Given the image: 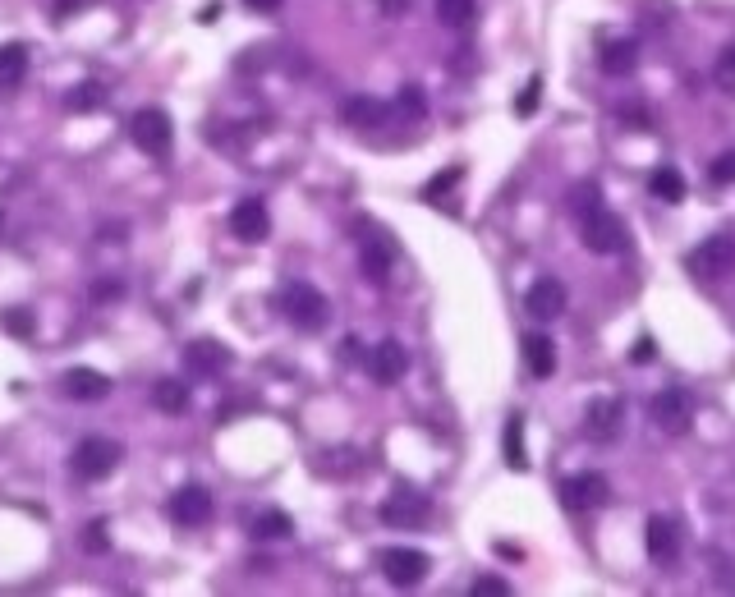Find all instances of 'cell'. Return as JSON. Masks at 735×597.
Instances as JSON below:
<instances>
[{
  "instance_id": "obj_1",
  "label": "cell",
  "mask_w": 735,
  "mask_h": 597,
  "mask_svg": "<svg viewBox=\"0 0 735 597\" xmlns=\"http://www.w3.org/2000/svg\"><path fill=\"white\" fill-rule=\"evenodd\" d=\"M281 313H285V322H290L294 331H308V336H317V331L327 327L331 322V304H327V294L317 290V285H308V281H290V285H281Z\"/></svg>"
},
{
  "instance_id": "obj_2",
  "label": "cell",
  "mask_w": 735,
  "mask_h": 597,
  "mask_svg": "<svg viewBox=\"0 0 735 597\" xmlns=\"http://www.w3.org/2000/svg\"><path fill=\"white\" fill-rule=\"evenodd\" d=\"M120 460H125V446L111 437H83L79 446H74V455H69V469H74V478H83V483H102V478H111L115 469H120Z\"/></svg>"
},
{
  "instance_id": "obj_3",
  "label": "cell",
  "mask_w": 735,
  "mask_h": 597,
  "mask_svg": "<svg viewBox=\"0 0 735 597\" xmlns=\"http://www.w3.org/2000/svg\"><path fill=\"white\" fill-rule=\"evenodd\" d=\"M579 239H584V248L588 253H598V258H616V253L630 248V230H625V221L616 212H607V207L579 216Z\"/></svg>"
},
{
  "instance_id": "obj_4",
  "label": "cell",
  "mask_w": 735,
  "mask_h": 597,
  "mask_svg": "<svg viewBox=\"0 0 735 597\" xmlns=\"http://www.w3.org/2000/svg\"><path fill=\"white\" fill-rule=\"evenodd\" d=\"M129 138H134L138 152H147V157H170V143H175V124H170V115L161 111V106H143V111L129 115Z\"/></svg>"
},
{
  "instance_id": "obj_5",
  "label": "cell",
  "mask_w": 735,
  "mask_h": 597,
  "mask_svg": "<svg viewBox=\"0 0 735 597\" xmlns=\"http://www.w3.org/2000/svg\"><path fill=\"white\" fill-rule=\"evenodd\" d=\"M685 267H690V276H694V281H703V285L726 281V276L735 271V244H731V239H722V235L703 239L699 248H690Z\"/></svg>"
},
{
  "instance_id": "obj_6",
  "label": "cell",
  "mask_w": 735,
  "mask_h": 597,
  "mask_svg": "<svg viewBox=\"0 0 735 597\" xmlns=\"http://www.w3.org/2000/svg\"><path fill=\"white\" fill-rule=\"evenodd\" d=\"M377 570L386 575V584L419 588L423 579H428L432 561H428V552H419V547H386V552H377Z\"/></svg>"
},
{
  "instance_id": "obj_7",
  "label": "cell",
  "mask_w": 735,
  "mask_h": 597,
  "mask_svg": "<svg viewBox=\"0 0 735 597\" xmlns=\"http://www.w3.org/2000/svg\"><path fill=\"white\" fill-rule=\"evenodd\" d=\"M648 414H653V423L667 432V437H685V432L694 428V400H690V391H680V386H662V391L653 395Z\"/></svg>"
},
{
  "instance_id": "obj_8",
  "label": "cell",
  "mask_w": 735,
  "mask_h": 597,
  "mask_svg": "<svg viewBox=\"0 0 735 597\" xmlns=\"http://www.w3.org/2000/svg\"><path fill=\"white\" fill-rule=\"evenodd\" d=\"M625 432V405L616 395H598V400H588L584 409V437L593 446H611V441H621Z\"/></svg>"
},
{
  "instance_id": "obj_9",
  "label": "cell",
  "mask_w": 735,
  "mask_h": 597,
  "mask_svg": "<svg viewBox=\"0 0 735 597\" xmlns=\"http://www.w3.org/2000/svg\"><path fill=\"white\" fill-rule=\"evenodd\" d=\"M166 515L180 524V529H203L212 519V492L203 483H184L175 487V496L166 501Z\"/></svg>"
},
{
  "instance_id": "obj_10",
  "label": "cell",
  "mask_w": 735,
  "mask_h": 597,
  "mask_svg": "<svg viewBox=\"0 0 735 597\" xmlns=\"http://www.w3.org/2000/svg\"><path fill=\"white\" fill-rule=\"evenodd\" d=\"M607 496H611V483L598 469L570 474L566 483H561V506L566 510H598V506H607Z\"/></svg>"
},
{
  "instance_id": "obj_11",
  "label": "cell",
  "mask_w": 735,
  "mask_h": 597,
  "mask_svg": "<svg viewBox=\"0 0 735 597\" xmlns=\"http://www.w3.org/2000/svg\"><path fill=\"white\" fill-rule=\"evenodd\" d=\"M428 515H432V501L423 492H396V496H386L382 510H377V519H382L386 529H419Z\"/></svg>"
},
{
  "instance_id": "obj_12",
  "label": "cell",
  "mask_w": 735,
  "mask_h": 597,
  "mask_svg": "<svg viewBox=\"0 0 735 597\" xmlns=\"http://www.w3.org/2000/svg\"><path fill=\"white\" fill-rule=\"evenodd\" d=\"M524 313L533 322H556V317L566 313V285L556 281V276H538V281L524 290Z\"/></svg>"
},
{
  "instance_id": "obj_13",
  "label": "cell",
  "mask_w": 735,
  "mask_h": 597,
  "mask_svg": "<svg viewBox=\"0 0 735 597\" xmlns=\"http://www.w3.org/2000/svg\"><path fill=\"white\" fill-rule=\"evenodd\" d=\"M230 235L244 239V244H262V239L272 235L267 203H262V198H244V203L230 207Z\"/></svg>"
},
{
  "instance_id": "obj_14",
  "label": "cell",
  "mask_w": 735,
  "mask_h": 597,
  "mask_svg": "<svg viewBox=\"0 0 735 597\" xmlns=\"http://www.w3.org/2000/svg\"><path fill=\"white\" fill-rule=\"evenodd\" d=\"M363 368H368V377H373L377 386H396L409 372V354L400 340H382V345L368 350V363H363Z\"/></svg>"
},
{
  "instance_id": "obj_15",
  "label": "cell",
  "mask_w": 735,
  "mask_h": 597,
  "mask_svg": "<svg viewBox=\"0 0 735 597\" xmlns=\"http://www.w3.org/2000/svg\"><path fill=\"white\" fill-rule=\"evenodd\" d=\"M644 547L657 565H671L680 556V524L671 515H653L644 524Z\"/></svg>"
},
{
  "instance_id": "obj_16",
  "label": "cell",
  "mask_w": 735,
  "mask_h": 597,
  "mask_svg": "<svg viewBox=\"0 0 735 597\" xmlns=\"http://www.w3.org/2000/svg\"><path fill=\"white\" fill-rule=\"evenodd\" d=\"M60 391L69 395V400H83V405H97V400H106L111 395V377L97 368H69L65 377H60Z\"/></svg>"
},
{
  "instance_id": "obj_17",
  "label": "cell",
  "mask_w": 735,
  "mask_h": 597,
  "mask_svg": "<svg viewBox=\"0 0 735 597\" xmlns=\"http://www.w3.org/2000/svg\"><path fill=\"white\" fill-rule=\"evenodd\" d=\"M184 368L198 372V377H221V372L230 368V350L221 345V340L203 336V340H193L189 350H184Z\"/></svg>"
},
{
  "instance_id": "obj_18",
  "label": "cell",
  "mask_w": 735,
  "mask_h": 597,
  "mask_svg": "<svg viewBox=\"0 0 735 597\" xmlns=\"http://www.w3.org/2000/svg\"><path fill=\"white\" fill-rule=\"evenodd\" d=\"M340 120L350 124V129H382L386 124V102L373 97V92H354L340 102Z\"/></svg>"
},
{
  "instance_id": "obj_19",
  "label": "cell",
  "mask_w": 735,
  "mask_h": 597,
  "mask_svg": "<svg viewBox=\"0 0 735 597\" xmlns=\"http://www.w3.org/2000/svg\"><path fill=\"white\" fill-rule=\"evenodd\" d=\"M359 267L368 276V285H386L391 281V267H396V253L386 244V235H373V239H359Z\"/></svg>"
},
{
  "instance_id": "obj_20",
  "label": "cell",
  "mask_w": 735,
  "mask_h": 597,
  "mask_svg": "<svg viewBox=\"0 0 735 597\" xmlns=\"http://www.w3.org/2000/svg\"><path fill=\"white\" fill-rule=\"evenodd\" d=\"M602 74L607 79H630L634 69H639V42H630V37H616V42L602 46V56H598Z\"/></svg>"
},
{
  "instance_id": "obj_21",
  "label": "cell",
  "mask_w": 735,
  "mask_h": 597,
  "mask_svg": "<svg viewBox=\"0 0 735 597\" xmlns=\"http://www.w3.org/2000/svg\"><path fill=\"white\" fill-rule=\"evenodd\" d=\"M23 79H28V46L5 42L0 46V92L23 88Z\"/></svg>"
},
{
  "instance_id": "obj_22",
  "label": "cell",
  "mask_w": 735,
  "mask_h": 597,
  "mask_svg": "<svg viewBox=\"0 0 735 597\" xmlns=\"http://www.w3.org/2000/svg\"><path fill=\"white\" fill-rule=\"evenodd\" d=\"M648 193H653L657 203H685V193H690V184H685V175H680V166H657L653 175H648Z\"/></svg>"
},
{
  "instance_id": "obj_23",
  "label": "cell",
  "mask_w": 735,
  "mask_h": 597,
  "mask_svg": "<svg viewBox=\"0 0 735 597\" xmlns=\"http://www.w3.org/2000/svg\"><path fill=\"white\" fill-rule=\"evenodd\" d=\"M152 405H157L161 414H170V418L189 414V386H184L180 377H161V382L152 386Z\"/></svg>"
},
{
  "instance_id": "obj_24",
  "label": "cell",
  "mask_w": 735,
  "mask_h": 597,
  "mask_svg": "<svg viewBox=\"0 0 735 597\" xmlns=\"http://www.w3.org/2000/svg\"><path fill=\"white\" fill-rule=\"evenodd\" d=\"M524 363H529L533 377H552V372H556V345H552V336H529V340H524Z\"/></svg>"
},
{
  "instance_id": "obj_25",
  "label": "cell",
  "mask_w": 735,
  "mask_h": 597,
  "mask_svg": "<svg viewBox=\"0 0 735 597\" xmlns=\"http://www.w3.org/2000/svg\"><path fill=\"white\" fill-rule=\"evenodd\" d=\"M253 538H258V542H285V538H294V519L285 515V510H262V515L253 519Z\"/></svg>"
},
{
  "instance_id": "obj_26",
  "label": "cell",
  "mask_w": 735,
  "mask_h": 597,
  "mask_svg": "<svg viewBox=\"0 0 735 597\" xmlns=\"http://www.w3.org/2000/svg\"><path fill=\"white\" fill-rule=\"evenodd\" d=\"M437 19L455 33H469L478 19V0H437Z\"/></svg>"
},
{
  "instance_id": "obj_27",
  "label": "cell",
  "mask_w": 735,
  "mask_h": 597,
  "mask_svg": "<svg viewBox=\"0 0 735 597\" xmlns=\"http://www.w3.org/2000/svg\"><path fill=\"white\" fill-rule=\"evenodd\" d=\"M598 207H602V193H598V184H593V180L575 184V189L566 193V212L575 216V221H579V216H588V212H598Z\"/></svg>"
},
{
  "instance_id": "obj_28",
  "label": "cell",
  "mask_w": 735,
  "mask_h": 597,
  "mask_svg": "<svg viewBox=\"0 0 735 597\" xmlns=\"http://www.w3.org/2000/svg\"><path fill=\"white\" fill-rule=\"evenodd\" d=\"M102 102H106V88H102V83H92V79H88V83H79V88H74V92H69V97H65V106H69V111H74V115H88V111H97V106H102Z\"/></svg>"
},
{
  "instance_id": "obj_29",
  "label": "cell",
  "mask_w": 735,
  "mask_h": 597,
  "mask_svg": "<svg viewBox=\"0 0 735 597\" xmlns=\"http://www.w3.org/2000/svg\"><path fill=\"white\" fill-rule=\"evenodd\" d=\"M708 565H713V584L717 588H726V593H735V561L726 552H708Z\"/></svg>"
},
{
  "instance_id": "obj_30",
  "label": "cell",
  "mask_w": 735,
  "mask_h": 597,
  "mask_svg": "<svg viewBox=\"0 0 735 597\" xmlns=\"http://www.w3.org/2000/svg\"><path fill=\"white\" fill-rule=\"evenodd\" d=\"M538 106H543V79H529L520 88V97H515V115H520V120H529Z\"/></svg>"
},
{
  "instance_id": "obj_31",
  "label": "cell",
  "mask_w": 735,
  "mask_h": 597,
  "mask_svg": "<svg viewBox=\"0 0 735 597\" xmlns=\"http://www.w3.org/2000/svg\"><path fill=\"white\" fill-rule=\"evenodd\" d=\"M0 327L10 331L14 340H28V336L37 331V327H33V317L23 313V308H10V313H0Z\"/></svg>"
},
{
  "instance_id": "obj_32",
  "label": "cell",
  "mask_w": 735,
  "mask_h": 597,
  "mask_svg": "<svg viewBox=\"0 0 735 597\" xmlns=\"http://www.w3.org/2000/svg\"><path fill=\"white\" fill-rule=\"evenodd\" d=\"M520 432H524V418H510V428H506V455H510V469H524V441H520Z\"/></svg>"
},
{
  "instance_id": "obj_33",
  "label": "cell",
  "mask_w": 735,
  "mask_h": 597,
  "mask_svg": "<svg viewBox=\"0 0 735 597\" xmlns=\"http://www.w3.org/2000/svg\"><path fill=\"white\" fill-rule=\"evenodd\" d=\"M396 106H400V115H409V120H423V115H428V102H423V92L414 88V83H409V88H400Z\"/></svg>"
},
{
  "instance_id": "obj_34",
  "label": "cell",
  "mask_w": 735,
  "mask_h": 597,
  "mask_svg": "<svg viewBox=\"0 0 735 597\" xmlns=\"http://www.w3.org/2000/svg\"><path fill=\"white\" fill-rule=\"evenodd\" d=\"M708 180H713L717 189L735 184V147H731V152H722V157H713V166H708Z\"/></svg>"
},
{
  "instance_id": "obj_35",
  "label": "cell",
  "mask_w": 735,
  "mask_h": 597,
  "mask_svg": "<svg viewBox=\"0 0 735 597\" xmlns=\"http://www.w3.org/2000/svg\"><path fill=\"white\" fill-rule=\"evenodd\" d=\"M713 79H717V88H722V92H731V97H735V46H731V51H722V56H717V65H713Z\"/></svg>"
},
{
  "instance_id": "obj_36",
  "label": "cell",
  "mask_w": 735,
  "mask_h": 597,
  "mask_svg": "<svg viewBox=\"0 0 735 597\" xmlns=\"http://www.w3.org/2000/svg\"><path fill=\"white\" fill-rule=\"evenodd\" d=\"M506 593H510V584L506 579H497V575L474 579V597H506Z\"/></svg>"
},
{
  "instance_id": "obj_37",
  "label": "cell",
  "mask_w": 735,
  "mask_h": 597,
  "mask_svg": "<svg viewBox=\"0 0 735 597\" xmlns=\"http://www.w3.org/2000/svg\"><path fill=\"white\" fill-rule=\"evenodd\" d=\"M83 547H88V552H106V547H111V538H106V519H92Z\"/></svg>"
},
{
  "instance_id": "obj_38",
  "label": "cell",
  "mask_w": 735,
  "mask_h": 597,
  "mask_svg": "<svg viewBox=\"0 0 735 597\" xmlns=\"http://www.w3.org/2000/svg\"><path fill=\"white\" fill-rule=\"evenodd\" d=\"M653 359H657V340L639 336V340H634V350H630V363H653Z\"/></svg>"
},
{
  "instance_id": "obj_39",
  "label": "cell",
  "mask_w": 735,
  "mask_h": 597,
  "mask_svg": "<svg viewBox=\"0 0 735 597\" xmlns=\"http://www.w3.org/2000/svg\"><path fill=\"white\" fill-rule=\"evenodd\" d=\"M88 5H92V0H56V10H51V14H56V23H69L79 10H88Z\"/></svg>"
},
{
  "instance_id": "obj_40",
  "label": "cell",
  "mask_w": 735,
  "mask_h": 597,
  "mask_svg": "<svg viewBox=\"0 0 735 597\" xmlns=\"http://www.w3.org/2000/svg\"><path fill=\"white\" fill-rule=\"evenodd\" d=\"M621 120H630L634 129H644V134L653 129V115H648L644 106H621Z\"/></svg>"
},
{
  "instance_id": "obj_41",
  "label": "cell",
  "mask_w": 735,
  "mask_h": 597,
  "mask_svg": "<svg viewBox=\"0 0 735 597\" xmlns=\"http://www.w3.org/2000/svg\"><path fill=\"white\" fill-rule=\"evenodd\" d=\"M120 294H125V285H120V281H97V285H92V299H97V304H106V299H120Z\"/></svg>"
},
{
  "instance_id": "obj_42",
  "label": "cell",
  "mask_w": 735,
  "mask_h": 597,
  "mask_svg": "<svg viewBox=\"0 0 735 597\" xmlns=\"http://www.w3.org/2000/svg\"><path fill=\"white\" fill-rule=\"evenodd\" d=\"M340 359H345V363H368V354H363V345L354 336H345V340H340Z\"/></svg>"
},
{
  "instance_id": "obj_43",
  "label": "cell",
  "mask_w": 735,
  "mask_h": 597,
  "mask_svg": "<svg viewBox=\"0 0 735 597\" xmlns=\"http://www.w3.org/2000/svg\"><path fill=\"white\" fill-rule=\"evenodd\" d=\"M455 180H460V166H451V170H446V175H437V180H432V184H428V198H441V193L451 189V184H455Z\"/></svg>"
},
{
  "instance_id": "obj_44",
  "label": "cell",
  "mask_w": 735,
  "mask_h": 597,
  "mask_svg": "<svg viewBox=\"0 0 735 597\" xmlns=\"http://www.w3.org/2000/svg\"><path fill=\"white\" fill-rule=\"evenodd\" d=\"M377 10H382L386 19H400V14L409 10V0H377Z\"/></svg>"
},
{
  "instance_id": "obj_45",
  "label": "cell",
  "mask_w": 735,
  "mask_h": 597,
  "mask_svg": "<svg viewBox=\"0 0 735 597\" xmlns=\"http://www.w3.org/2000/svg\"><path fill=\"white\" fill-rule=\"evenodd\" d=\"M244 5H249L253 14H276L285 5V0H244Z\"/></svg>"
},
{
  "instance_id": "obj_46",
  "label": "cell",
  "mask_w": 735,
  "mask_h": 597,
  "mask_svg": "<svg viewBox=\"0 0 735 597\" xmlns=\"http://www.w3.org/2000/svg\"><path fill=\"white\" fill-rule=\"evenodd\" d=\"M198 19H203V23H216V19H221V5H216V0H207L203 10H198Z\"/></svg>"
},
{
  "instance_id": "obj_47",
  "label": "cell",
  "mask_w": 735,
  "mask_h": 597,
  "mask_svg": "<svg viewBox=\"0 0 735 597\" xmlns=\"http://www.w3.org/2000/svg\"><path fill=\"white\" fill-rule=\"evenodd\" d=\"M120 235H125V226H102V239H106V244H120Z\"/></svg>"
}]
</instances>
